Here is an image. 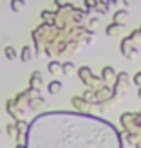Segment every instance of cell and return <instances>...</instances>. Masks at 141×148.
<instances>
[{
	"mask_svg": "<svg viewBox=\"0 0 141 148\" xmlns=\"http://www.w3.org/2000/svg\"><path fill=\"white\" fill-rule=\"evenodd\" d=\"M24 148H123V141L114 125L105 119L56 110L34 117Z\"/></svg>",
	"mask_w": 141,
	"mask_h": 148,
	"instance_id": "cell-1",
	"label": "cell"
},
{
	"mask_svg": "<svg viewBox=\"0 0 141 148\" xmlns=\"http://www.w3.org/2000/svg\"><path fill=\"white\" fill-rule=\"evenodd\" d=\"M114 81H116V87L112 90V96H121V94L127 92V87H129V74L127 72L118 74Z\"/></svg>",
	"mask_w": 141,
	"mask_h": 148,
	"instance_id": "cell-2",
	"label": "cell"
},
{
	"mask_svg": "<svg viewBox=\"0 0 141 148\" xmlns=\"http://www.w3.org/2000/svg\"><path fill=\"white\" fill-rule=\"evenodd\" d=\"M72 105L80 110V114H89V108H91V103H87L83 98H72Z\"/></svg>",
	"mask_w": 141,
	"mask_h": 148,
	"instance_id": "cell-3",
	"label": "cell"
},
{
	"mask_svg": "<svg viewBox=\"0 0 141 148\" xmlns=\"http://www.w3.org/2000/svg\"><path fill=\"white\" fill-rule=\"evenodd\" d=\"M101 81H107V83H112V81L116 79V74H114V69L112 67H103L101 71Z\"/></svg>",
	"mask_w": 141,
	"mask_h": 148,
	"instance_id": "cell-4",
	"label": "cell"
},
{
	"mask_svg": "<svg viewBox=\"0 0 141 148\" xmlns=\"http://www.w3.org/2000/svg\"><path fill=\"white\" fill-rule=\"evenodd\" d=\"M40 85H42V74L38 71H34L33 76H31V88H33V90H38Z\"/></svg>",
	"mask_w": 141,
	"mask_h": 148,
	"instance_id": "cell-5",
	"label": "cell"
},
{
	"mask_svg": "<svg viewBox=\"0 0 141 148\" xmlns=\"http://www.w3.org/2000/svg\"><path fill=\"white\" fill-rule=\"evenodd\" d=\"M91 78H92V74H91V69H89V67H81V69H80V79L83 81L85 85H89Z\"/></svg>",
	"mask_w": 141,
	"mask_h": 148,
	"instance_id": "cell-6",
	"label": "cell"
},
{
	"mask_svg": "<svg viewBox=\"0 0 141 148\" xmlns=\"http://www.w3.org/2000/svg\"><path fill=\"white\" fill-rule=\"evenodd\" d=\"M14 128H17V134H27L29 125H27L24 119H17V123H14Z\"/></svg>",
	"mask_w": 141,
	"mask_h": 148,
	"instance_id": "cell-7",
	"label": "cell"
},
{
	"mask_svg": "<svg viewBox=\"0 0 141 148\" xmlns=\"http://www.w3.org/2000/svg\"><path fill=\"white\" fill-rule=\"evenodd\" d=\"M127 16H129V13L125 11V9H123V11H118V13L114 14V24H120V25L125 24V22H127Z\"/></svg>",
	"mask_w": 141,
	"mask_h": 148,
	"instance_id": "cell-8",
	"label": "cell"
},
{
	"mask_svg": "<svg viewBox=\"0 0 141 148\" xmlns=\"http://www.w3.org/2000/svg\"><path fill=\"white\" fill-rule=\"evenodd\" d=\"M47 69H49L51 74H58V72L62 71V63H60V62H56V60H53V62H49Z\"/></svg>",
	"mask_w": 141,
	"mask_h": 148,
	"instance_id": "cell-9",
	"label": "cell"
},
{
	"mask_svg": "<svg viewBox=\"0 0 141 148\" xmlns=\"http://www.w3.org/2000/svg\"><path fill=\"white\" fill-rule=\"evenodd\" d=\"M20 58H22V62H31V58H33V51H31V47L25 45L24 49H22Z\"/></svg>",
	"mask_w": 141,
	"mask_h": 148,
	"instance_id": "cell-10",
	"label": "cell"
},
{
	"mask_svg": "<svg viewBox=\"0 0 141 148\" xmlns=\"http://www.w3.org/2000/svg\"><path fill=\"white\" fill-rule=\"evenodd\" d=\"M47 90H49V94H58L62 90V83L60 81H51V83L47 85Z\"/></svg>",
	"mask_w": 141,
	"mask_h": 148,
	"instance_id": "cell-11",
	"label": "cell"
},
{
	"mask_svg": "<svg viewBox=\"0 0 141 148\" xmlns=\"http://www.w3.org/2000/svg\"><path fill=\"white\" fill-rule=\"evenodd\" d=\"M4 54H6L7 60H14V58H17V51H14V47H13V45H6Z\"/></svg>",
	"mask_w": 141,
	"mask_h": 148,
	"instance_id": "cell-12",
	"label": "cell"
},
{
	"mask_svg": "<svg viewBox=\"0 0 141 148\" xmlns=\"http://www.w3.org/2000/svg\"><path fill=\"white\" fill-rule=\"evenodd\" d=\"M24 5H25L24 0H11V9H13V11H17V13L24 9Z\"/></svg>",
	"mask_w": 141,
	"mask_h": 148,
	"instance_id": "cell-13",
	"label": "cell"
},
{
	"mask_svg": "<svg viewBox=\"0 0 141 148\" xmlns=\"http://www.w3.org/2000/svg\"><path fill=\"white\" fill-rule=\"evenodd\" d=\"M118 29H121L120 24H112V25H107V36H116L118 34Z\"/></svg>",
	"mask_w": 141,
	"mask_h": 148,
	"instance_id": "cell-14",
	"label": "cell"
},
{
	"mask_svg": "<svg viewBox=\"0 0 141 148\" xmlns=\"http://www.w3.org/2000/svg\"><path fill=\"white\" fill-rule=\"evenodd\" d=\"M74 71V65L71 63V62H65V63H62V72L63 74H71Z\"/></svg>",
	"mask_w": 141,
	"mask_h": 148,
	"instance_id": "cell-15",
	"label": "cell"
},
{
	"mask_svg": "<svg viewBox=\"0 0 141 148\" xmlns=\"http://www.w3.org/2000/svg\"><path fill=\"white\" fill-rule=\"evenodd\" d=\"M6 130H7V136H9V137H14V136H17V128H14V125H7Z\"/></svg>",
	"mask_w": 141,
	"mask_h": 148,
	"instance_id": "cell-16",
	"label": "cell"
},
{
	"mask_svg": "<svg viewBox=\"0 0 141 148\" xmlns=\"http://www.w3.org/2000/svg\"><path fill=\"white\" fill-rule=\"evenodd\" d=\"M53 16H56L54 13H49V11H42V18H43V20H51V22H53Z\"/></svg>",
	"mask_w": 141,
	"mask_h": 148,
	"instance_id": "cell-17",
	"label": "cell"
},
{
	"mask_svg": "<svg viewBox=\"0 0 141 148\" xmlns=\"http://www.w3.org/2000/svg\"><path fill=\"white\" fill-rule=\"evenodd\" d=\"M54 2H56L58 7H63V5H65V0H54Z\"/></svg>",
	"mask_w": 141,
	"mask_h": 148,
	"instance_id": "cell-18",
	"label": "cell"
},
{
	"mask_svg": "<svg viewBox=\"0 0 141 148\" xmlns=\"http://www.w3.org/2000/svg\"><path fill=\"white\" fill-rule=\"evenodd\" d=\"M98 22H100V18H98V16L92 18V20H91V25H98Z\"/></svg>",
	"mask_w": 141,
	"mask_h": 148,
	"instance_id": "cell-19",
	"label": "cell"
},
{
	"mask_svg": "<svg viewBox=\"0 0 141 148\" xmlns=\"http://www.w3.org/2000/svg\"><path fill=\"white\" fill-rule=\"evenodd\" d=\"M123 2H125V4H127V5H132V4H134V2H136V0H123Z\"/></svg>",
	"mask_w": 141,
	"mask_h": 148,
	"instance_id": "cell-20",
	"label": "cell"
},
{
	"mask_svg": "<svg viewBox=\"0 0 141 148\" xmlns=\"http://www.w3.org/2000/svg\"><path fill=\"white\" fill-rule=\"evenodd\" d=\"M17 148H24V145H17Z\"/></svg>",
	"mask_w": 141,
	"mask_h": 148,
	"instance_id": "cell-21",
	"label": "cell"
},
{
	"mask_svg": "<svg viewBox=\"0 0 141 148\" xmlns=\"http://www.w3.org/2000/svg\"><path fill=\"white\" fill-rule=\"evenodd\" d=\"M138 94H139V98H141V88H139V92H138Z\"/></svg>",
	"mask_w": 141,
	"mask_h": 148,
	"instance_id": "cell-22",
	"label": "cell"
},
{
	"mask_svg": "<svg viewBox=\"0 0 141 148\" xmlns=\"http://www.w3.org/2000/svg\"><path fill=\"white\" fill-rule=\"evenodd\" d=\"M139 119H141V114H139Z\"/></svg>",
	"mask_w": 141,
	"mask_h": 148,
	"instance_id": "cell-23",
	"label": "cell"
},
{
	"mask_svg": "<svg viewBox=\"0 0 141 148\" xmlns=\"http://www.w3.org/2000/svg\"><path fill=\"white\" fill-rule=\"evenodd\" d=\"M0 134H2V132H0Z\"/></svg>",
	"mask_w": 141,
	"mask_h": 148,
	"instance_id": "cell-24",
	"label": "cell"
}]
</instances>
